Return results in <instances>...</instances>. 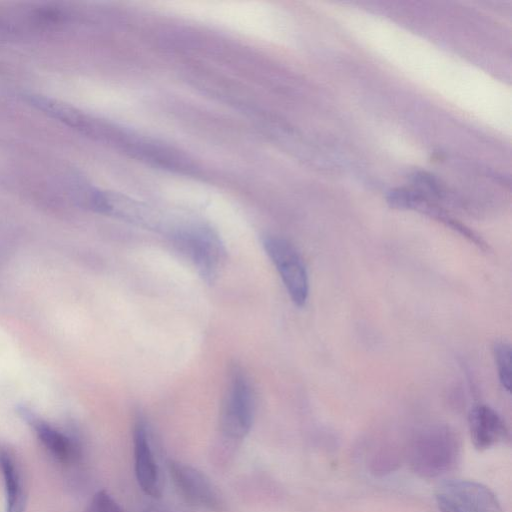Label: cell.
I'll return each mask as SVG.
<instances>
[{
    "label": "cell",
    "instance_id": "6",
    "mask_svg": "<svg viewBox=\"0 0 512 512\" xmlns=\"http://www.w3.org/2000/svg\"><path fill=\"white\" fill-rule=\"evenodd\" d=\"M87 203L98 212L149 230L159 232L168 229L165 219L158 211L126 195L92 188Z\"/></svg>",
    "mask_w": 512,
    "mask_h": 512
},
{
    "label": "cell",
    "instance_id": "11",
    "mask_svg": "<svg viewBox=\"0 0 512 512\" xmlns=\"http://www.w3.org/2000/svg\"><path fill=\"white\" fill-rule=\"evenodd\" d=\"M468 424L471 440L479 450L491 448L503 441L507 435L501 416L484 404L476 405L470 410Z\"/></svg>",
    "mask_w": 512,
    "mask_h": 512
},
{
    "label": "cell",
    "instance_id": "7",
    "mask_svg": "<svg viewBox=\"0 0 512 512\" xmlns=\"http://www.w3.org/2000/svg\"><path fill=\"white\" fill-rule=\"evenodd\" d=\"M168 470L174 485L187 501L208 510H221L222 498L202 471L176 460L168 462Z\"/></svg>",
    "mask_w": 512,
    "mask_h": 512
},
{
    "label": "cell",
    "instance_id": "8",
    "mask_svg": "<svg viewBox=\"0 0 512 512\" xmlns=\"http://www.w3.org/2000/svg\"><path fill=\"white\" fill-rule=\"evenodd\" d=\"M134 470L141 490L148 496L159 498L162 483L159 468L151 446L150 433L145 419L138 417L133 427Z\"/></svg>",
    "mask_w": 512,
    "mask_h": 512
},
{
    "label": "cell",
    "instance_id": "14",
    "mask_svg": "<svg viewBox=\"0 0 512 512\" xmlns=\"http://www.w3.org/2000/svg\"><path fill=\"white\" fill-rule=\"evenodd\" d=\"M85 512H123L114 498L105 490L94 494Z\"/></svg>",
    "mask_w": 512,
    "mask_h": 512
},
{
    "label": "cell",
    "instance_id": "13",
    "mask_svg": "<svg viewBox=\"0 0 512 512\" xmlns=\"http://www.w3.org/2000/svg\"><path fill=\"white\" fill-rule=\"evenodd\" d=\"M493 356L497 366L501 386L508 393L511 389V347L505 341H497L493 346Z\"/></svg>",
    "mask_w": 512,
    "mask_h": 512
},
{
    "label": "cell",
    "instance_id": "2",
    "mask_svg": "<svg viewBox=\"0 0 512 512\" xmlns=\"http://www.w3.org/2000/svg\"><path fill=\"white\" fill-rule=\"evenodd\" d=\"M255 410L251 383L238 365L229 372L228 386L220 410V430L226 439L240 441L250 432Z\"/></svg>",
    "mask_w": 512,
    "mask_h": 512
},
{
    "label": "cell",
    "instance_id": "4",
    "mask_svg": "<svg viewBox=\"0 0 512 512\" xmlns=\"http://www.w3.org/2000/svg\"><path fill=\"white\" fill-rule=\"evenodd\" d=\"M262 245L278 271L291 301L297 307H303L309 295V278L299 252L288 240L278 236H265Z\"/></svg>",
    "mask_w": 512,
    "mask_h": 512
},
{
    "label": "cell",
    "instance_id": "12",
    "mask_svg": "<svg viewBox=\"0 0 512 512\" xmlns=\"http://www.w3.org/2000/svg\"><path fill=\"white\" fill-rule=\"evenodd\" d=\"M0 473L3 479L6 512H25L26 493L20 468L13 455L0 447Z\"/></svg>",
    "mask_w": 512,
    "mask_h": 512
},
{
    "label": "cell",
    "instance_id": "9",
    "mask_svg": "<svg viewBox=\"0 0 512 512\" xmlns=\"http://www.w3.org/2000/svg\"><path fill=\"white\" fill-rule=\"evenodd\" d=\"M388 203L397 209H409L421 212L441 221L446 226L467 238L483 251H489L486 242L468 227L450 217L440 207L430 202L427 197L415 190L398 188L391 190L387 196Z\"/></svg>",
    "mask_w": 512,
    "mask_h": 512
},
{
    "label": "cell",
    "instance_id": "3",
    "mask_svg": "<svg viewBox=\"0 0 512 512\" xmlns=\"http://www.w3.org/2000/svg\"><path fill=\"white\" fill-rule=\"evenodd\" d=\"M172 231L176 242L191 259L200 276L208 283L213 282L225 259V250L217 234L198 223L183 224Z\"/></svg>",
    "mask_w": 512,
    "mask_h": 512
},
{
    "label": "cell",
    "instance_id": "15",
    "mask_svg": "<svg viewBox=\"0 0 512 512\" xmlns=\"http://www.w3.org/2000/svg\"><path fill=\"white\" fill-rule=\"evenodd\" d=\"M146 512H164V511H162L159 508L152 507V508H148Z\"/></svg>",
    "mask_w": 512,
    "mask_h": 512
},
{
    "label": "cell",
    "instance_id": "10",
    "mask_svg": "<svg viewBox=\"0 0 512 512\" xmlns=\"http://www.w3.org/2000/svg\"><path fill=\"white\" fill-rule=\"evenodd\" d=\"M21 415L33 429L42 446L60 463L71 464L80 457L78 442L31 411L21 409Z\"/></svg>",
    "mask_w": 512,
    "mask_h": 512
},
{
    "label": "cell",
    "instance_id": "1",
    "mask_svg": "<svg viewBox=\"0 0 512 512\" xmlns=\"http://www.w3.org/2000/svg\"><path fill=\"white\" fill-rule=\"evenodd\" d=\"M460 456V443L455 432L442 425L428 427L418 433L409 450V461L415 473L433 478L452 470Z\"/></svg>",
    "mask_w": 512,
    "mask_h": 512
},
{
    "label": "cell",
    "instance_id": "5",
    "mask_svg": "<svg viewBox=\"0 0 512 512\" xmlns=\"http://www.w3.org/2000/svg\"><path fill=\"white\" fill-rule=\"evenodd\" d=\"M442 512H503L496 495L485 485L471 480H451L436 491Z\"/></svg>",
    "mask_w": 512,
    "mask_h": 512
}]
</instances>
